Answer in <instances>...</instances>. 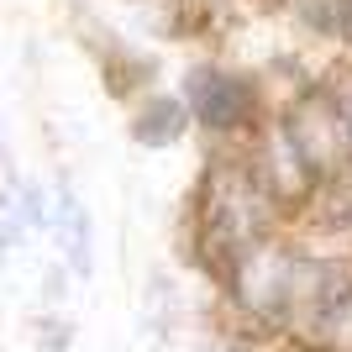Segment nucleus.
I'll return each mask as SVG.
<instances>
[{
  "label": "nucleus",
  "mask_w": 352,
  "mask_h": 352,
  "mask_svg": "<svg viewBox=\"0 0 352 352\" xmlns=\"http://www.w3.org/2000/svg\"><path fill=\"white\" fill-rule=\"evenodd\" d=\"M190 132V105L184 95H147L142 111L132 116V137L142 147H168Z\"/></svg>",
  "instance_id": "2"
},
{
  "label": "nucleus",
  "mask_w": 352,
  "mask_h": 352,
  "mask_svg": "<svg viewBox=\"0 0 352 352\" xmlns=\"http://www.w3.org/2000/svg\"><path fill=\"white\" fill-rule=\"evenodd\" d=\"M184 105H190V116H200L206 126L226 132V126L252 116V85L248 79H232V74H221V69H195Z\"/></svg>",
  "instance_id": "1"
},
{
  "label": "nucleus",
  "mask_w": 352,
  "mask_h": 352,
  "mask_svg": "<svg viewBox=\"0 0 352 352\" xmlns=\"http://www.w3.org/2000/svg\"><path fill=\"white\" fill-rule=\"evenodd\" d=\"M63 236H69V263H74V274H89V216L79 210L74 195H63Z\"/></svg>",
  "instance_id": "3"
},
{
  "label": "nucleus",
  "mask_w": 352,
  "mask_h": 352,
  "mask_svg": "<svg viewBox=\"0 0 352 352\" xmlns=\"http://www.w3.org/2000/svg\"><path fill=\"white\" fill-rule=\"evenodd\" d=\"M0 258H6V232H0Z\"/></svg>",
  "instance_id": "4"
}]
</instances>
